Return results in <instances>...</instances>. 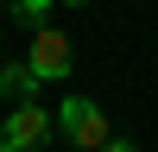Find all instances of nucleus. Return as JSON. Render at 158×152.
<instances>
[{
	"label": "nucleus",
	"mask_w": 158,
	"mask_h": 152,
	"mask_svg": "<svg viewBox=\"0 0 158 152\" xmlns=\"http://www.w3.org/2000/svg\"><path fill=\"white\" fill-rule=\"evenodd\" d=\"M19 63H25V70L38 76V82H63V76L76 70V51H70V32H57V25H38Z\"/></svg>",
	"instance_id": "nucleus-1"
},
{
	"label": "nucleus",
	"mask_w": 158,
	"mask_h": 152,
	"mask_svg": "<svg viewBox=\"0 0 158 152\" xmlns=\"http://www.w3.org/2000/svg\"><path fill=\"white\" fill-rule=\"evenodd\" d=\"M57 127H63V139H76L82 152H101V146L114 139V133H108V114H101L89 95H63V108H57Z\"/></svg>",
	"instance_id": "nucleus-2"
},
{
	"label": "nucleus",
	"mask_w": 158,
	"mask_h": 152,
	"mask_svg": "<svg viewBox=\"0 0 158 152\" xmlns=\"http://www.w3.org/2000/svg\"><path fill=\"white\" fill-rule=\"evenodd\" d=\"M51 127H57V120H51L38 101H25V108H13L6 120H0V152H38L51 139Z\"/></svg>",
	"instance_id": "nucleus-3"
},
{
	"label": "nucleus",
	"mask_w": 158,
	"mask_h": 152,
	"mask_svg": "<svg viewBox=\"0 0 158 152\" xmlns=\"http://www.w3.org/2000/svg\"><path fill=\"white\" fill-rule=\"evenodd\" d=\"M0 95H13V101L25 108V101L38 95V76L25 70V63H6V70H0Z\"/></svg>",
	"instance_id": "nucleus-4"
},
{
	"label": "nucleus",
	"mask_w": 158,
	"mask_h": 152,
	"mask_svg": "<svg viewBox=\"0 0 158 152\" xmlns=\"http://www.w3.org/2000/svg\"><path fill=\"white\" fill-rule=\"evenodd\" d=\"M6 13L25 25V32H38V25L51 19V0H6Z\"/></svg>",
	"instance_id": "nucleus-5"
},
{
	"label": "nucleus",
	"mask_w": 158,
	"mask_h": 152,
	"mask_svg": "<svg viewBox=\"0 0 158 152\" xmlns=\"http://www.w3.org/2000/svg\"><path fill=\"white\" fill-rule=\"evenodd\" d=\"M101 152H139V146H133V139H108Z\"/></svg>",
	"instance_id": "nucleus-6"
},
{
	"label": "nucleus",
	"mask_w": 158,
	"mask_h": 152,
	"mask_svg": "<svg viewBox=\"0 0 158 152\" xmlns=\"http://www.w3.org/2000/svg\"><path fill=\"white\" fill-rule=\"evenodd\" d=\"M76 6H89V0H76Z\"/></svg>",
	"instance_id": "nucleus-7"
},
{
	"label": "nucleus",
	"mask_w": 158,
	"mask_h": 152,
	"mask_svg": "<svg viewBox=\"0 0 158 152\" xmlns=\"http://www.w3.org/2000/svg\"><path fill=\"white\" fill-rule=\"evenodd\" d=\"M0 6H6V0H0Z\"/></svg>",
	"instance_id": "nucleus-8"
}]
</instances>
